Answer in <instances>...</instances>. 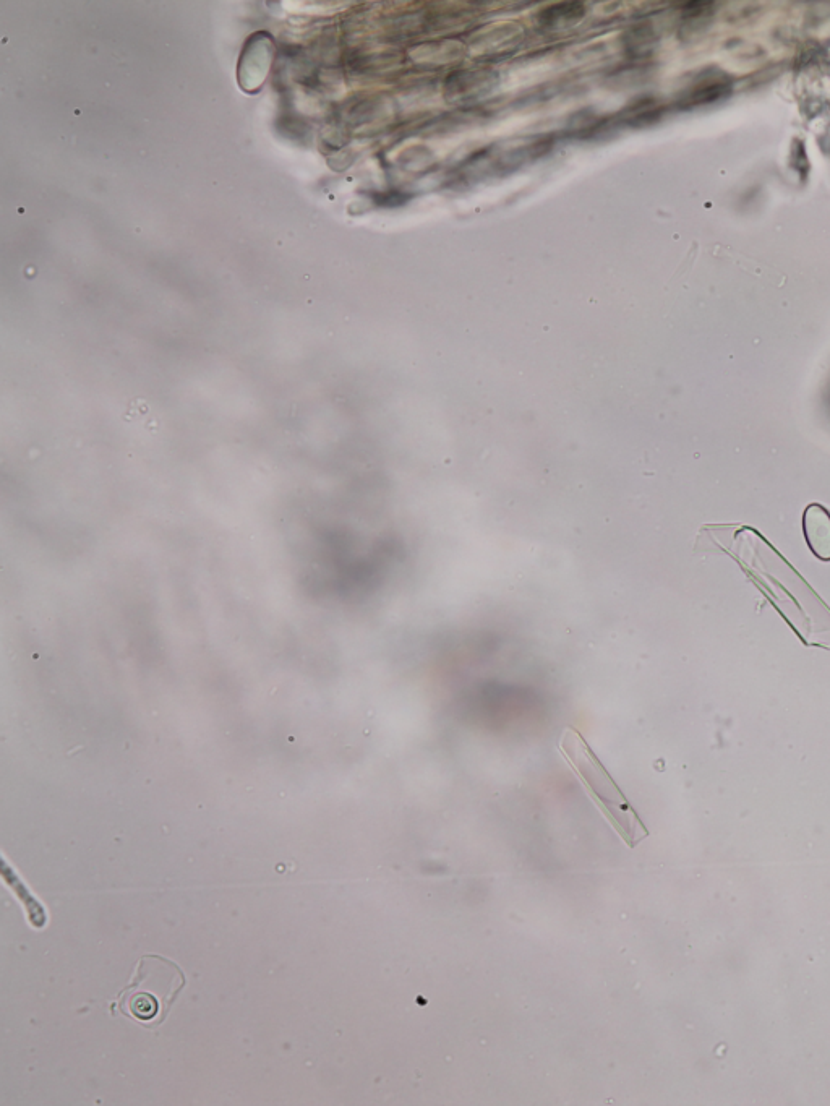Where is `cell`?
<instances>
[{"instance_id":"1","label":"cell","mask_w":830,"mask_h":1106,"mask_svg":"<svg viewBox=\"0 0 830 1106\" xmlns=\"http://www.w3.org/2000/svg\"><path fill=\"white\" fill-rule=\"evenodd\" d=\"M560 753L570 764L574 774L584 785L587 795L597 805L610 826L618 832L629 849H633L647 837L646 826L638 813L629 805L628 798L613 781L604 764L587 745L581 732L568 727L561 738Z\"/></svg>"},{"instance_id":"2","label":"cell","mask_w":830,"mask_h":1106,"mask_svg":"<svg viewBox=\"0 0 830 1106\" xmlns=\"http://www.w3.org/2000/svg\"><path fill=\"white\" fill-rule=\"evenodd\" d=\"M806 542L811 552L830 562V515L821 505H809L803 516Z\"/></svg>"},{"instance_id":"3","label":"cell","mask_w":830,"mask_h":1106,"mask_svg":"<svg viewBox=\"0 0 830 1106\" xmlns=\"http://www.w3.org/2000/svg\"><path fill=\"white\" fill-rule=\"evenodd\" d=\"M578 12H584V10H582V5L573 4L553 7L552 10H548V12H545L550 13V17H548L544 23H548V25H555V23L558 22H570V20H573V18H579Z\"/></svg>"}]
</instances>
